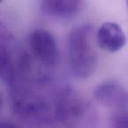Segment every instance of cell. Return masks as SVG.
<instances>
[{
	"mask_svg": "<svg viewBox=\"0 0 128 128\" xmlns=\"http://www.w3.org/2000/svg\"><path fill=\"white\" fill-rule=\"evenodd\" d=\"M12 36L0 26V80L11 88H14L21 80L28 63V57L17 56L14 51Z\"/></svg>",
	"mask_w": 128,
	"mask_h": 128,
	"instance_id": "2",
	"label": "cell"
},
{
	"mask_svg": "<svg viewBox=\"0 0 128 128\" xmlns=\"http://www.w3.org/2000/svg\"><path fill=\"white\" fill-rule=\"evenodd\" d=\"M110 126L115 128H128V110L124 107L112 114L110 118Z\"/></svg>",
	"mask_w": 128,
	"mask_h": 128,
	"instance_id": "8",
	"label": "cell"
},
{
	"mask_svg": "<svg viewBox=\"0 0 128 128\" xmlns=\"http://www.w3.org/2000/svg\"><path fill=\"white\" fill-rule=\"evenodd\" d=\"M98 46L109 53H116L121 50L126 43V37L122 27L115 22H104L96 32Z\"/></svg>",
	"mask_w": 128,
	"mask_h": 128,
	"instance_id": "6",
	"label": "cell"
},
{
	"mask_svg": "<svg viewBox=\"0 0 128 128\" xmlns=\"http://www.w3.org/2000/svg\"><path fill=\"white\" fill-rule=\"evenodd\" d=\"M88 106L82 98L70 88L59 90L54 95L55 122L72 126L85 118Z\"/></svg>",
	"mask_w": 128,
	"mask_h": 128,
	"instance_id": "3",
	"label": "cell"
},
{
	"mask_svg": "<svg viewBox=\"0 0 128 128\" xmlns=\"http://www.w3.org/2000/svg\"><path fill=\"white\" fill-rule=\"evenodd\" d=\"M29 46L36 59L45 66H55L60 60L58 42L51 32L35 29L29 37Z\"/></svg>",
	"mask_w": 128,
	"mask_h": 128,
	"instance_id": "4",
	"label": "cell"
},
{
	"mask_svg": "<svg viewBox=\"0 0 128 128\" xmlns=\"http://www.w3.org/2000/svg\"><path fill=\"white\" fill-rule=\"evenodd\" d=\"M2 1H3V0H0V3H1V2H2Z\"/></svg>",
	"mask_w": 128,
	"mask_h": 128,
	"instance_id": "11",
	"label": "cell"
},
{
	"mask_svg": "<svg viewBox=\"0 0 128 128\" xmlns=\"http://www.w3.org/2000/svg\"><path fill=\"white\" fill-rule=\"evenodd\" d=\"M94 98L103 106L121 108L128 102V93L116 80H107L99 84L93 91Z\"/></svg>",
	"mask_w": 128,
	"mask_h": 128,
	"instance_id": "5",
	"label": "cell"
},
{
	"mask_svg": "<svg viewBox=\"0 0 128 128\" xmlns=\"http://www.w3.org/2000/svg\"><path fill=\"white\" fill-rule=\"evenodd\" d=\"M82 0H41L45 12L59 20H68L74 17L80 10Z\"/></svg>",
	"mask_w": 128,
	"mask_h": 128,
	"instance_id": "7",
	"label": "cell"
},
{
	"mask_svg": "<svg viewBox=\"0 0 128 128\" xmlns=\"http://www.w3.org/2000/svg\"><path fill=\"white\" fill-rule=\"evenodd\" d=\"M3 104H4L3 95H2V93H1V91H0V110H1V109H2V107H3Z\"/></svg>",
	"mask_w": 128,
	"mask_h": 128,
	"instance_id": "9",
	"label": "cell"
},
{
	"mask_svg": "<svg viewBox=\"0 0 128 128\" xmlns=\"http://www.w3.org/2000/svg\"><path fill=\"white\" fill-rule=\"evenodd\" d=\"M126 6H127V9H128V0H126Z\"/></svg>",
	"mask_w": 128,
	"mask_h": 128,
	"instance_id": "10",
	"label": "cell"
},
{
	"mask_svg": "<svg viewBox=\"0 0 128 128\" xmlns=\"http://www.w3.org/2000/svg\"><path fill=\"white\" fill-rule=\"evenodd\" d=\"M93 29L84 24L70 31L67 40L68 63L77 78L90 77L98 68V54L92 43Z\"/></svg>",
	"mask_w": 128,
	"mask_h": 128,
	"instance_id": "1",
	"label": "cell"
}]
</instances>
